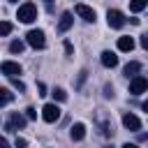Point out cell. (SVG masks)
Masks as SVG:
<instances>
[{
  "mask_svg": "<svg viewBox=\"0 0 148 148\" xmlns=\"http://www.w3.org/2000/svg\"><path fill=\"white\" fill-rule=\"evenodd\" d=\"M25 42H28L32 49H44V46H46V39H44V32H42V30H28Z\"/></svg>",
  "mask_w": 148,
  "mask_h": 148,
  "instance_id": "cell-2",
  "label": "cell"
},
{
  "mask_svg": "<svg viewBox=\"0 0 148 148\" xmlns=\"http://www.w3.org/2000/svg\"><path fill=\"white\" fill-rule=\"evenodd\" d=\"M146 90H148V79H146V76L139 74V76H134V79L130 81V92H132V95H141V92H146Z\"/></svg>",
  "mask_w": 148,
  "mask_h": 148,
  "instance_id": "cell-3",
  "label": "cell"
},
{
  "mask_svg": "<svg viewBox=\"0 0 148 148\" xmlns=\"http://www.w3.org/2000/svg\"><path fill=\"white\" fill-rule=\"evenodd\" d=\"M74 9H76V14H79L83 21L95 23V16H97V14H95V9H92V7H88V5H76Z\"/></svg>",
  "mask_w": 148,
  "mask_h": 148,
  "instance_id": "cell-7",
  "label": "cell"
},
{
  "mask_svg": "<svg viewBox=\"0 0 148 148\" xmlns=\"http://www.w3.org/2000/svg\"><path fill=\"white\" fill-rule=\"evenodd\" d=\"M44 2H49V5H51V2H53V0H44Z\"/></svg>",
  "mask_w": 148,
  "mask_h": 148,
  "instance_id": "cell-29",
  "label": "cell"
},
{
  "mask_svg": "<svg viewBox=\"0 0 148 148\" xmlns=\"http://www.w3.org/2000/svg\"><path fill=\"white\" fill-rule=\"evenodd\" d=\"M139 72H141V62H136V60H132V62H127L125 65V76H139Z\"/></svg>",
  "mask_w": 148,
  "mask_h": 148,
  "instance_id": "cell-13",
  "label": "cell"
},
{
  "mask_svg": "<svg viewBox=\"0 0 148 148\" xmlns=\"http://www.w3.org/2000/svg\"><path fill=\"white\" fill-rule=\"evenodd\" d=\"M16 18H18L21 23H32V21L37 18V7H35L32 2H23V5L18 7V12H16Z\"/></svg>",
  "mask_w": 148,
  "mask_h": 148,
  "instance_id": "cell-1",
  "label": "cell"
},
{
  "mask_svg": "<svg viewBox=\"0 0 148 148\" xmlns=\"http://www.w3.org/2000/svg\"><path fill=\"white\" fill-rule=\"evenodd\" d=\"M12 81H14V88H16V90H21V92L25 90V83H23V81H18V79H12Z\"/></svg>",
  "mask_w": 148,
  "mask_h": 148,
  "instance_id": "cell-20",
  "label": "cell"
},
{
  "mask_svg": "<svg viewBox=\"0 0 148 148\" xmlns=\"http://www.w3.org/2000/svg\"><path fill=\"white\" fill-rule=\"evenodd\" d=\"M9 102H12V92H9L7 88H2V90H0V104H2V106H7Z\"/></svg>",
  "mask_w": 148,
  "mask_h": 148,
  "instance_id": "cell-17",
  "label": "cell"
},
{
  "mask_svg": "<svg viewBox=\"0 0 148 148\" xmlns=\"http://www.w3.org/2000/svg\"><path fill=\"white\" fill-rule=\"evenodd\" d=\"M25 118H28V116L12 113V116H9V123H7V132H12V130H21V127L25 125Z\"/></svg>",
  "mask_w": 148,
  "mask_h": 148,
  "instance_id": "cell-9",
  "label": "cell"
},
{
  "mask_svg": "<svg viewBox=\"0 0 148 148\" xmlns=\"http://www.w3.org/2000/svg\"><path fill=\"white\" fill-rule=\"evenodd\" d=\"M102 65L109 67V69H113V67L118 65V56H116L113 51H104V53H102Z\"/></svg>",
  "mask_w": 148,
  "mask_h": 148,
  "instance_id": "cell-10",
  "label": "cell"
},
{
  "mask_svg": "<svg viewBox=\"0 0 148 148\" xmlns=\"http://www.w3.org/2000/svg\"><path fill=\"white\" fill-rule=\"evenodd\" d=\"M123 148H139V146H136V143H125Z\"/></svg>",
  "mask_w": 148,
  "mask_h": 148,
  "instance_id": "cell-27",
  "label": "cell"
},
{
  "mask_svg": "<svg viewBox=\"0 0 148 148\" xmlns=\"http://www.w3.org/2000/svg\"><path fill=\"white\" fill-rule=\"evenodd\" d=\"M123 125H125L130 132H139V130H141V120H139L134 113H125V116H123Z\"/></svg>",
  "mask_w": 148,
  "mask_h": 148,
  "instance_id": "cell-8",
  "label": "cell"
},
{
  "mask_svg": "<svg viewBox=\"0 0 148 148\" xmlns=\"http://www.w3.org/2000/svg\"><path fill=\"white\" fill-rule=\"evenodd\" d=\"M23 49H25V44H23L21 39H14V42L9 44V51H12V53H21Z\"/></svg>",
  "mask_w": 148,
  "mask_h": 148,
  "instance_id": "cell-16",
  "label": "cell"
},
{
  "mask_svg": "<svg viewBox=\"0 0 148 148\" xmlns=\"http://www.w3.org/2000/svg\"><path fill=\"white\" fill-rule=\"evenodd\" d=\"M148 7V0H130V9L132 12H141Z\"/></svg>",
  "mask_w": 148,
  "mask_h": 148,
  "instance_id": "cell-15",
  "label": "cell"
},
{
  "mask_svg": "<svg viewBox=\"0 0 148 148\" xmlns=\"http://www.w3.org/2000/svg\"><path fill=\"white\" fill-rule=\"evenodd\" d=\"M106 21H109V28H123L125 25V16H123V12H118V9H109L106 12Z\"/></svg>",
  "mask_w": 148,
  "mask_h": 148,
  "instance_id": "cell-4",
  "label": "cell"
},
{
  "mask_svg": "<svg viewBox=\"0 0 148 148\" xmlns=\"http://www.w3.org/2000/svg\"><path fill=\"white\" fill-rule=\"evenodd\" d=\"M143 111H146V113H148V102H143Z\"/></svg>",
  "mask_w": 148,
  "mask_h": 148,
  "instance_id": "cell-28",
  "label": "cell"
},
{
  "mask_svg": "<svg viewBox=\"0 0 148 148\" xmlns=\"http://www.w3.org/2000/svg\"><path fill=\"white\" fill-rule=\"evenodd\" d=\"M0 69H2V74L9 76V79H16V74H21V65H18V62H12V60H5V62L0 65Z\"/></svg>",
  "mask_w": 148,
  "mask_h": 148,
  "instance_id": "cell-6",
  "label": "cell"
},
{
  "mask_svg": "<svg viewBox=\"0 0 148 148\" xmlns=\"http://www.w3.org/2000/svg\"><path fill=\"white\" fill-rule=\"evenodd\" d=\"M118 49H120V51H132V49H134V39L127 37V35L118 37Z\"/></svg>",
  "mask_w": 148,
  "mask_h": 148,
  "instance_id": "cell-14",
  "label": "cell"
},
{
  "mask_svg": "<svg viewBox=\"0 0 148 148\" xmlns=\"http://www.w3.org/2000/svg\"><path fill=\"white\" fill-rule=\"evenodd\" d=\"M25 146H28L25 139H16V148H25Z\"/></svg>",
  "mask_w": 148,
  "mask_h": 148,
  "instance_id": "cell-22",
  "label": "cell"
},
{
  "mask_svg": "<svg viewBox=\"0 0 148 148\" xmlns=\"http://www.w3.org/2000/svg\"><path fill=\"white\" fill-rule=\"evenodd\" d=\"M42 118H44L46 123H56V120L60 118V109H58L56 104H44V109H42Z\"/></svg>",
  "mask_w": 148,
  "mask_h": 148,
  "instance_id": "cell-5",
  "label": "cell"
},
{
  "mask_svg": "<svg viewBox=\"0 0 148 148\" xmlns=\"http://www.w3.org/2000/svg\"><path fill=\"white\" fill-rule=\"evenodd\" d=\"M104 92H106V97H113V90H111V86H106V88H104Z\"/></svg>",
  "mask_w": 148,
  "mask_h": 148,
  "instance_id": "cell-25",
  "label": "cell"
},
{
  "mask_svg": "<svg viewBox=\"0 0 148 148\" xmlns=\"http://www.w3.org/2000/svg\"><path fill=\"white\" fill-rule=\"evenodd\" d=\"M141 46L148 51V35H141Z\"/></svg>",
  "mask_w": 148,
  "mask_h": 148,
  "instance_id": "cell-23",
  "label": "cell"
},
{
  "mask_svg": "<svg viewBox=\"0 0 148 148\" xmlns=\"http://www.w3.org/2000/svg\"><path fill=\"white\" fill-rule=\"evenodd\" d=\"M0 32H2V35H9V32H12V23L2 21V23H0Z\"/></svg>",
  "mask_w": 148,
  "mask_h": 148,
  "instance_id": "cell-19",
  "label": "cell"
},
{
  "mask_svg": "<svg viewBox=\"0 0 148 148\" xmlns=\"http://www.w3.org/2000/svg\"><path fill=\"white\" fill-rule=\"evenodd\" d=\"M53 97H56L58 102H65V99H67V92H65L62 88H56V90H53Z\"/></svg>",
  "mask_w": 148,
  "mask_h": 148,
  "instance_id": "cell-18",
  "label": "cell"
},
{
  "mask_svg": "<svg viewBox=\"0 0 148 148\" xmlns=\"http://www.w3.org/2000/svg\"><path fill=\"white\" fill-rule=\"evenodd\" d=\"M25 116H28L30 120H35V118H37V111H35L32 106H28V109H25Z\"/></svg>",
  "mask_w": 148,
  "mask_h": 148,
  "instance_id": "cell-21",
  "label": "cell"
},
{
  "mask_svg": "<svg viewBox=\"0 0 148 148\" xmlns=\"http://www.w3.org/2000/svg\"><path fill=\"white\" fill-rule=\"evenodd\" d=\"M37 88H39V95H46V86L44 83H37Z\"/></svg>",
  "mask_w": 148,
  "mask_h": 148,
  "instance_id": "cell-24",
  "label": "cell"
},
{
  "mask_svg": "<svg viewBox=\"0 0 148 148\" xmlns=\"http://www.w3.org/2000/svg\"><path fill=\"white\" fill-rule=\"evenodd\" d=\"M72 23H74L72 14H69V12H65V14L60 16V21H58V30H60V32H67V30L72 28Z\"/></svg>",
  "mask_w": 148,
  "mask_h": 148,
  "instance_id": "cell-11",
  "label": "cell"
},
{
  "mask_svg": "<svg viewBox=\"0 0 148 148\" xmlns=\"http://www.w3.org/2000/svg\"><path fill=\"white\" fill-rule=\"evenodd\" d=\"M69 136H72L74 141H81V139L86 136V125H83V123H76V125H72V130H69Z\"/></svg>",
  "mask_w": 148,
  "mask_h": 148,
  "instance_id": "cell-12",
  "label": "cell"
},
{
  "mask_svg": "<svg viewBox=\"0 0 148 148\" xmlns=\"http://www.w3.org/2000/svg\"><path fill=\"white\" fill-rule=\"evenodd\" d=\"M146 139H148V136H146Z\"/></svg>",
  "mask_w": 148,
  "mask_h": 148,
  "instance_id": "cell-31",
  "label": "cell"
},
{
  "mask_svg": "<svg viewBox=\"0 0 148 148\" xmlns=\"http://www.w3.org/2000/svg\"><path fill=\"white\" fill-rule=\"evenodd\" d=\"M0 148H9V146H7V139H2V141H0Z\"/></svg>",
  "mask_w": 148,
  "mask_h": 148,
  "instance_id": "cell-26",
  "label": "cell"
},
{
  "mask_svg": "<svg viewBox=\"0 0 148 148\" xmlns=\"http://www.w3.org/2000/svg\"><path fill=\"white\" fill-rule=\"evenodd\" d=\"M7 2H16V0H7Z\"/></svg>",
  "mask_w": 148,
  "mask_h": 148,
  "instance_id": "cell-30",
  "label": "cell"
}]
</instances>
